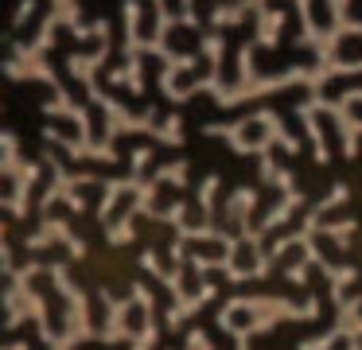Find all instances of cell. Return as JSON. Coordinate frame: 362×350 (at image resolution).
<instances>
[{"label":"cell","instance_id":"cell-2","mask_svg":"<svg viewBox=\"0 0 362 350\" xmlns=\"http://www.w3.org/2000/svg\"><path fill=\"white\" fill-rule=\"evenodd\" d=\"M203 54H206V62H211V70H222V54H226L222 35H206L203 39Z\"/></svg>","mask_w":362,"mask_h":350},{"label":"cell","instance_id":"cell-3","mask_svg":"<svg viewBox=\"0 0 362 350\" xmlns=\"http://www.w3.org/2000/svg\"><path fill=\"white\" fill-rule=\"evenodd\" d=\"M8 350H32V346H28V342H16V346H8Z\"/></svg>","mask_w":362,"mask_h":350},{"label":"cell","instance_id":"cell-1","mask_svg":"<svg viewBox=\"0 0 362 350\" xmlns=\"http://www.w3.org/2000/svg\"><path fill=\"white\" fill-rule=\"evenodd\" d=\"M281 28H284V12H265L261 16V28H257V43L261 47H276Z\"/></svg>","mask_w":362,"mask_h":350}]
</instances>
